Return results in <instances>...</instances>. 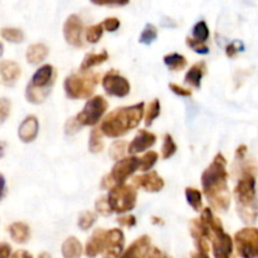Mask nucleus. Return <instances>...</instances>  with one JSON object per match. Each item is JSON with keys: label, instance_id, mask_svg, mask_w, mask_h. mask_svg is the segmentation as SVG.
Segmentation results:
<instances>
[{"label": "nucleus", "instance_id": "f257e3e1", "mask_svg": "<svg viewBox=\"0 0 258 258\" xmlns=\"http://www.w3.org/2000/svg\"><path fill=\"white\" fill-rule=\"evenodd\" d=\"M202 185L209 203L216 211L226 212L229 208L231 196L228 189L227 160L222 154L216 155L213 163L204 170Z\"/></svg>", "mask_w": 258, "mask_h": 258}, {"label": "nucleus", "instance_id": "f03ea898", "mask_svg": "<svg viewBox=\"0 0 258 258\" xmlns=\"http://www.w3.org/2000/svg\"><path fill=\"white\" fill-rule=\"evenodd\" d=\"M144 111H145L144 102L116 108L115 111L108 113L105 120L101 122L100 131L102 135L108 138L117 139L123 136L133 128L138 127L144 117Z\"/></svg>", "mask_w": 258, "mask_h": 258}, {"label": "nucleus", "instance_id": "7ed1b4c3", "mask_svg": "<svg viewBox=\"0 0 258 258\" xmlns=\"http://www.w3.org/2000/svg\"><path fill=\"white\" fill-rule=\"evenodd\" d=\"M237 201V213L246 223H254L257 219L256 178L251 170H246L234 189Z\"/></svg>", "mask_w": 258, "mask_h": 258}, {"label": "nucleus", "instance_id": "20e7f679", "mask_svg": "<svg viewBox=\"0 0 258 258\" xmlns=\"http://www.w3.org/2000/svg\"><path fill=\"white\" fill-rule=\"evenodd\" d=\"M202 221L209 229V239L213 242V253L216 258H229L233 251V241L231 236L224 232L221 221L214 217L211 208H206L202 212Z\"/></svg>", "mask_w": 258, "mask_h": 258}, {"label": "nucleus", "instance_id": "39448f33", "mask_svg": "<svg viewBox=\"0 0 258 258\" xmlns=\"http://www.w3.org/2000/svg\"><path fill=\"white\" fill-rule=\"evenodd\" d=\"M100 75L88 71L68 76L64 80V92L71 100H85L92 96L96 86L98 85Z\"/></svg>", "mask_w": 258, "mask_h": 258}, {"label": "nucleus", "instance_id": "423d86ee", "mask_svg": "<svg viewBox=\"0 0 258 258\" xmlns=\"http://www.w3.org/2000/svg\"><path fill=\"white\" fill-rule=\"evenodd\" d=\"M107 201L112 212H116L118 214L127 213L136 207L138 191H136L135 186L128 185V184L113 185L110 189Z\"/></svg>", "mask_w": 258, "mask_h": 258}, {"label": "nucleus", "instance_id": "0eeeda50", "mask_svg": "<svg viewBox=\"0 0 258 258\" xmlns=\"http://www.w3.org/2000/svg\"><path fill=\"white\" fill-rule=\"evenodd\" d=\"M139 169V158L130 156V158H122L116 161L111 173L102 180L103 188L111 189L113 185L125 184L127 178H130L134 173Z\"/></svg>", "mask_w": 258, "mask_h": 258}, {"label": "nucleus", "instance_id": "6e6552de", "mask_svg": "<svg viewBox=\"0 0 258 258\" xmlns=\"http://www.w3.org/2000/svg\"><path fill=\"white\" fill-rule=\"evenodd\" d=\"M108 102L103 96H95L87 101L83 110L76 116V121L81 126H93L102 118L107 111Z\"/></svg>", "mask_w": 258, "mask_h": 258}, {"label": "nucleus", "instance_id": "1a4fd4ad", "mask_svg": "<svg viewBox=\"0 0 258 258\" xmlns=\"http://www.w3.org/2000/svg\"><path fill=\"white\" fill-rule=\"evenodd\" d=\"M237 252L242 258H256L258 256V231L253 227L243 228L234 236Z\"/></svg>", "mask_w": 258, "mask_h": 258}, {"label": "nucleus", "instance_id": "9d476101", "mask_svg": "<svg viewBox=\"0 0 258 258\" xmlns=\"http://www.w3.org/2000/svg\"><path fill=\"white\" fill-rule=\"evenodd\" d=\"M102 86L106 93L110 96L126 97L130 93V82L115 70L107 72V75L103 77Z\"/></svg>", "mask_w": 258, "mask_h": 258}, {"label": "nucleus", "instance_id": "9b49d317", "mask_svg": "<svg viewBox=\"0 0 258 258\" xmlns=\"http://www.w3.org/2000/svg\"><path fill=\"white\" fill-rule=\"evenodd\" d=\"M83 23L78 15L72 14L67 18L63 25V35H64L66 42L75 48L83 47L82 39Z\"/></svg>", "mask_w": 258, "mask_h": 258}, {"label": "nucleus", "instance_id": "f8f14e48", "mask_svg": "<svg viewBox=\"0 0 258 258\" xmlns=\"http://www.w3.org/2000/svg\"><path fill=\"white\" fill-rule=\"evenodd\" d=\"M55 70L53 66L44 64L42 67L38 68L33 75L32 81L28 85V87L33 88V90L44 91V92H49L52 90V86L55 80Z\"/></svg>", "mask_w": 258, "mask_h": 258}, {"label": "nucleus", "instance_id": "ddd939ff", "mask_svg": "<svg viewBox=\"0 0 258 258\" xmlns=\"http://www.w3.org/2000/svg\"><path fill=\"white\" fill-rule=\"evenodd\" d=\"M123 244H125V237L121 229H110L106 231V241L103 258H118L123 251Z\"/></svg>", "mask_w": 258, "mask_h": 258}, {"label": "nucleus", "instance_id": "4468645a", "mask_svg": "<svg viewBox=\"0 0 258 258\" xmlns=\"http://www.w3.org/2000/svg\"><path fill=\"white\" fill-rule=\"evenodd\" d=\"M156 143V136L153 133L146 130H140L138 133V135L134 138V140L131 141L130 145L127 146V151L134 155V154L143 153V151L148 150L151 146L155 145Z\"/></svg>", "mask_w": 258, "mask_h": 258}, {"label": "nucleus", "instance_id": "2eb2a0df", "mask_svg": "<svg viewBox=\"0 0 258 258\" xmlns=\"http://www.w3.org/2000/svg\"><path fill=\"white\" fill-rule=\"evenodd\" d=\"M134 185L139 188H144L146 191L156 193L164 188V180L156 171H149L144 175L136 176L134 179Z\"/></svg>", "mask_w": 258, "mask_h": 258}, {"label": "nucleus", "instance_id": "dca6fc26", "mask_svg": "<svg viewBox=\"0 0 258 258\" xmlns=\"http://www.w3.org/2000/svg\"><path fill=\"white\" fill-rule=\"evenodd\" d=\"M20 75H22V70L18 63L13 62V60L0 62V80H2L3 85L13 87L19 80Z\"/></svg>", "mask_w": 258, "mask_h": 258}, {"label": "nucleus", "instance_id": "f3484780", "mask_svg": "<svg viewBox=\"0 0 258 258\" xmlns=\"http://www.w3.org/2000/svg\"><path fill=\"white\" fill-rule=\"evenodd\" d=\"M38 130H39V122L35 116H28L24 118L18 130V136L23 143H32L38 136Z\"/></svg>", "mask_w": 258, "mask_h": 258}, {"label": "nucleus", "instance_id": "a211bd4d", "mask_svg": "<svg viewBox=\"0 0 258 258\" xmlns=\"http://www.w3.org/2000/svg\"><path fill=\"white\" fill-rule=\"evenodd\" d=\"M106 231L105 229H96L86 244V254L90 258H95L97 254L102 253L105 249Z\"/></svg>", "mask_w": 258, "mask_h": 258}, {"label": "nucleus", "instance_id": "6ab92c4d", "mask_svg": "<svg viewBox=\"0 0 258 258\" xmlns=\"http://www.w3.org/2000/svg\"><path fill=\"white\" fill-rule=\"evenodd\" d=\"M150 248V238L148 236H141L136 239L133 244H130L127 249L118 258H144L148 256Z\"/></svg>", "mask_w": 258, "mask_h": 258}, {"label": "nucleus", "instance_id": "aec40b11", "mask_svg": "<svg viewBox=\"0 0 258 258\" xmlns=\"http://www.w3.org/2000/svg\"><path fill=\"white\" fill-rule=\"evenodd\" d=\"M207 73V66L204 62H198L188 71V73L185 75V83L186 85H190L193 87L199 88L202 83V78L204 77V75Z\"/></svg>", "mask_w": 258, "mask_h": 258}, {"label": "nucleus", "instance_id": "412c9836", "mask_svg": "<svg viewBox=\"0 0 258 258\" xmlns=\"http://www.w3.org/2000/svg\"><path fill=\"white\" fill-rule=\"evenodd\" d=\"M9 234L17 243H25L30 238V228L23 222H15L9 226Z\"/></svg>", "mask_w": 258, "mask_h": 258}, {"label": "nucleus", "instance_id": "4be33fe9", "mask_svg": "<svg viewBox=\"0 0 258 258\" xmlns=\"http://www.w3.org/2000/svg\"><path fill=\"white\" fill-rule=\"evenodd\" d=\"M47 55L48 48L43 43H34V44L29 45V48L27 49V53H25L27 60L30 64H38V63L43 62Z\"/></svg>", "mask_w": 258, "mask_h": 258}, {"label": "nucleus", "instance_id": "5701e85b", "mask_svg": "<svg viewBox=\"0 0 258 258\" xmlns=\"http://www.w3.org/2000/svg\"><path fill=\"white\" fill-rule=\"evenodd\" d=\"M62 254L64 258H80L82 254V244L76 237H70L63 242Z\"/></svg>", "mask_w": 258, "mask_h": 258}, {"label": "nucleus", "instance_id": "b1692460", "mask_svg": "<svg viewBox=\"0 0 258 258\" xmlns=\"http://www.w3.org/2000/svg\"><path fill=\"white\" fill-rule=\"evenodd\" d=\"M108 59V53L102 50L101 53H90L85 57V59L81 63V71H88L96 66L102 64L103 62Z\"/></svg>", "mask_w": 258, "mask_h": 258}, {"label": "nucleus", "instance_id": "393cba45", "mask_svg": "<svg viewBox=\"0 0 258 258\" xmlns=\"http://www.w3.org/2000/svg\"><path fill=\"white\" fill-rule=\"evenodd\" d=\"M164 63L170 71H183L186 67V59L179 53H170L164 57Z\"/></svg>", "mask_w": 258, "mask_h": 258}, {"label": "nucleus", "instance_id": "a878e982", "mask_svg": "<svg viewBox=\"0 0 258 258\" xmlns=\"http://www.w3.org/2000/svg\"><path fill=\"white\" fill-rule=\"evenodd\" d=\"M103 148H105V144L102 140V133L100 131V128H93L91 131L88 149H90L91 153L98 154L103 150Z\"/></svg>", "mask_w": 258, "mask_h": 258}, {"label": "nucleus", "instance_id": "bb28decb", "mask_svg": "<svg viewBox=\"0 0 258 258\" xmlns=\"http://www.w3.org/2000/svg\"><path fill=\"white\" fill-rule=\"evenodd\" d=\"M185 198L189 206L196 212H199L203 207V201H202V193L196 188H186L185 189Z\"/></svg>", "mask_w": 258, "mask_h": 258}, {"label": "nucleus", "instance_id": "cd10ccee", "mask_svg": "<svg viewBox=\"0 0 258 258\" xmlns=\"http://www.w3.org/2000/svg\"><path fill=\"white\" fill-rule=\"evenodd\" d=\"M0 35L3 39L10 43H22L24 40V33L18 28H3Z\"/></svg>", "mask_w": 258, "mask_h": 258}, {"label": "nucleus", "instance_id": "c85d7f7f", "mask_svg": "<svg viewBox=\"0 0 258 258\" xmlns=\"http://www.w3.org/2000/svg\"><path fill=\"white\" fill-rule=\"evenodd\" d=\"M144 113H145V125L151 126L154 120H155L156 117H159V115H160V101H151L148 105V108L144 111Z\"/></svg>", "mask_w": 258, "mask_h": 258}, {"label": "nucleus", "instance_id": "c756f323", "mask_svg": "<svg viewBox=\"0 0 258 258\" xmlns=\"http://www.w3.org/2000/svg\"><path fill=\"white\" fill-rule=\"evenodd\" d=\"M159 155L155 151H149L148 154L143 156V158L139 159V169L141 171H148L150 169H153V166L158 163Z\"/></svg>", "mask_w": 258, "mask_h": 258}, {"label": "nucleus", "instance_id": "7c9ffc66", "mask_svg": "<svg viewBox=\"0 0 258 258\" xmlns=\"http://www.w3.org/2000/svg\"><path fill=\"white\" fill-rule=\"evenodd\" d=\"M193 39L198 40V42L204 43L209 38V29L208 25L204 20H201V22L197 23L193 28Z\"/></svg>", "mask_w": 258, "mask_h": 258}, {"label": "nucleus", "instance_id": "2f4dec72", "mask_svg": "<svg viewBox=\"0 0 258 258\" xmlns=\"http://www.w3.org/2000/svg\"><path fill=\"white\" fill-rule=\"evenodd\" d=\"M178 150V146H176L175 141H174L173 136L170 134H166L164 136V144H163V149H161V153H163V158L164 159H169L174 155Z\"/></svg>", "mask_w": 258, "mask_h": 258}, {"label": "nucleus", "instance_id": "473e14b6", "mask_svg": "<svg viewBox=\"0 0 258 258\" xmlns=\"http://www.w3.org/2000/svg\"><path fill=\"white\" fill-rule=\"evenodd\" d=\"M96 219H97V214L93 213V212H82L78 217V227L82 231H87L95 224Z\"/></svg>", "mask_w": 258, "mask_h": 258}, {"label": "nucleus", "instance_id": "72a5a7b5", "mask_svg": "<svg viewBox=\"0 0 258 258\" xmlns=\"http://www.w3.org/2000/svg\"><path fill=\"white\" fill-rule=\"evenodd\" d=\"M126 151H127V144H126V141L123 140L115 141L110 148L111 159H113V160L116 161L120 160V159L125 155Z\"/></svg>", "mask_w": 258, "mask_h": 258}, {"label": "nucleus", "instance_id": "f704fd0d", "mask_svg": "<svg viewBox=\"0 0 258 258\" xmlns=\"http://www.w3.org/2000/svg\"><path fill=\"white\" fill-rule=\"evenodd\" d=\"M156 38H158V29H156V27L153 24H148L144 28L139 42L143 43V44H151Z\"/></svg>", "mask_w": 258, "mask_h": 258}, {"label": "nucleus", "instance_id": "c9c22d12", "mask_svg": "<svg viewBox=\"0 0 258 258\" xmlns=\"http://www.w3.org/2000/svg\"><path fill=\"white\" fill-rule=\"evenodd\" d=\"M103 34V28L101 24L91 25V27L87 28L86 30V39H87L88 43L91 44H95V43L100 42V39L102 38Z\"/></svg>", "mask_w": 258, "mask_h": 258}, {"label": "nucleus", "instance_id": "e433bc0d", "mask_svg": "<svg viewBox=\"0 0 258 258\" xmlns=\"http://www.w3.org/2000/svg\"><path fill=\"white\" fill-rule=\"evenodd\" d=\"M95 207L97 213L102 214L103 217H108L113 213L110 208V204H108L107 197H101V198H98L97 201H96Z\"/></svg>", "mask_w": 258, "mask_h": 258}, {"label": "nucleus", "instance_id": "4c0bfd02", "mask_svg": "<svg viewBox=\"0 0 258 258\" xmlns=\"http://www.w3.org/2000/svg\"><path fill=\"white\" fill-rule=\"evenodd\" d=\"M186 44L190 47V49L199 53V54H208L209 53V48L204 43L198 42V40L193 39V38H186Z\"/></svg>", "mask_w": 258, "mask_h": 258}, {"label": "nucleus", "instance_id": "58836bf2", "mask_svg": "<svg viewBox=\"0 0 258 258\" xmlns=\"http://www.w3.org/2000/svg\"><path fill=\"white\" fill-rule=\"evenodd\" d=\"M10 108H12V103L8 98H0V125L5 122L10 115Z\"/></svg>", "mask_w": 258, "mask_h": 258}, {"label": "nucleus", "instance_id": "ea45409f", "mask_svg": "<svg viewBox=\"0 0 258 258\" xmlns=\"http://www.w3.org/2000/svg\"><path fill=\"white\" fill-rule=\"evenodd\" d=\"M243 49H244L243 43L239 42V40H236V42H232L231 44L227 45L226 54L228 55L229 58H233V57H236L237 53L241 52V50H243Z\"/></svg>", "mask_w": 258, "mask_h": 258}, {"label": "nucleus", "instance_id": "a19ab883", "mask_svg": "<svg viewBox=\"0 0 258 258\" xmlns=\"http://www.w3.org/2000/svg\"><path fill=\"white\" fill-rule=\"evenodd\" d=\"M103 30H107V32H116V30L120 28V20L117 18H107V19L103 20L101 23Z\"/></svg>", "mask_w": 258, "mask_h": 258}, {"label": "nucleus", "instance_id": "79ce46f5", "mask_svg": "<svg viewBox=\"0 0 258 258\" xmlns=\"http://www.w3.org/2000/svg\"><path fill=\"white\" fill-rule=\"evenodd\" d=\"M96 5H111V7H123L127 5L130 0H91Z\"/></svg>", "mask_w": 258, "mask_h": 258}, {"label": "nucleus", "instance_id": "37998d69", "mask_svg": "<svg viewBox=\"0 0 258 258\" xmlns=\"http://www.w3.org/2000/svg\"><path fill=\"white\" fill-rule=\"evenodd\" d=\"M169 88L171 90V92H174L178 96H181V97H189V96H191L190 90L181 87V86L179 85H175V83H170V85H169Z\"/></svg>", "mask_w": 258, "mask_h": 258}, {"label": "nucleus", "instance_id": "c03bdc74", "mask_svg": "<svg viewBox=\"0 0 258 258\" xmlns=\"http://www.w3.org/2000/svg\"><path fill=\"white\" fill-rule=\"evenodd\" d=\"M117 222L123 227H134L136 224V217L133 214H126V216L117 218Z\"/></svg>", "mask_w": 258, "mask_h": 258}, {"label": "nucleus", "instance_id": "a18cd8bd", "mask_svg": "<svg viewBox=\"0 0 258 258\" xmlns=\"http://www.w3.org/2000/svg\"><path fill=\"white\" fill-rule=\"evenodd\" d=\"M80 128L81 125L76 121V118H70L68 122L66 123V133H67L68 135H72V134L77 133V131H80Z\"/></svg>", "mask_w": 258, "mask_h": 258}, {"label": "nucleus", "instance_id": "49530a36", "mask_svg": "<svg viewBox=\"0 0 258 258\" xmlns=\"http://www.w3.org/2000/svg\"><path fill=\"white\" fill-rule=\"evenodd\" d=\"M10 254H12V247H10V244L2 242L0 243V258H9Z\"/></svg>", "mask_w": 258, "mask_h": 258}, {"label": "nucleus", "instance_id": "de8ad7c7", "mask_svg": "<svg viewBox=\"0 0 258 258\" xmlns=\"http://www.w3.org/2000/svg\"><path fill=\"white\" fill-rule=\"evenodd\" d=\"M149 258H170V257H169L168 254L163 253V252H161L160 249L153 248L150 251V253H149Z\"/></svg>", "mask_w": 258, "mask_h": 258}, {"label": "nucleus", "instance_id": "09e8293b", "mask_svg": "<svg viewBox=\"0 0 258 258\" xmlns=\"http://www.w3.org/2000/svg\"><path fill=\"white\" fill-rule=\"evenodd\" d=\"M9 258H33L32 254L28 253L27 251H17L15 253L10 254Z\"/></svg>", "mask_w": 258, "mask_h": 258}, {"label": "nucleus", "instance_id": "8fccbe9b", "mask_svg": "<svg viewBox=\"0 0 258 258\" xmlns=\"http://www.w3.org/2000/svg\"><path fill=\"white\" fill-rule=\"evenodd\" d=\"M4 196H5V179L4 176L0 174V201L4 198Z\"/></svg>", "mask_w": 258, "mask_h": 258}, {"label": "nucleus", "instance_id": "3c124183", "mask_svg": "<svg viewBox=\"0 0 258 258\" xmlns=\"http://www.w3.org/2000/svg\"><path fill=\"white\" fill-rule=\"evenodd\" d=\"M246 153H247V148L244 145H241L239 146L238 149H237V158L238 159H243L244 158V155H246Z\"/></svg>", "mask_w": 258, "mask_h": 258}, {"label": "nucleus", "instance_id": "603ef678", "mask_svg": "<svg viewBox=\"0 0 258 258\" xmlns=\"http://www.w3.org/2000/svg\"><path fill=\"white\" fill-rule=\"evenodd\" d=\"M191 258H209L208 254L204 253V252H198V253L191 254Z\"/></svg>", "mask_w": 258, "mask_h": 258}, {"label": "nucleus", "instance_id": "864d4df0", "mask_svg": "<svg viewBox=\"0 0 258 258\" xmlns=\"http://www.w3.org/2000/svg\"><path fill=\"white\" fill-rule=\"evenodd\" d=\"M4 153H5V143L0 141V159L4 156Z\"/></svg>", "mask_w": 258, "mask_h": 258}, {"label": "nucleus", "instance_id": "5fc2aeb1", "mask_svg": "<svg viewBox=\"0 0 258 258\" xmlns=\"http://www.w3.org/2000/svg\"><path fill=\"white\" fill-rule=\"evenodd\" d=\"M38 258H52V257H50V254L47 253V252H43V253H40L39 256H38Z\"/></svg>", "mask_w": 258, "mask_h": 258}, {"label": "nucleus", "instance_id": "6e6d98bb", "mask_svg": "<svg viewBox=\"0 0 258 258\" xmlns=\"http://www.w3.org/2000/svg\"><path fill=\"white\" fill-rule=\"evenodd\" d=\"M3 53H4V45H3V43L0 42V57L3 55Z\"/></svg>", "mask_w": 258, "mask_h": 258}]
</instances>
